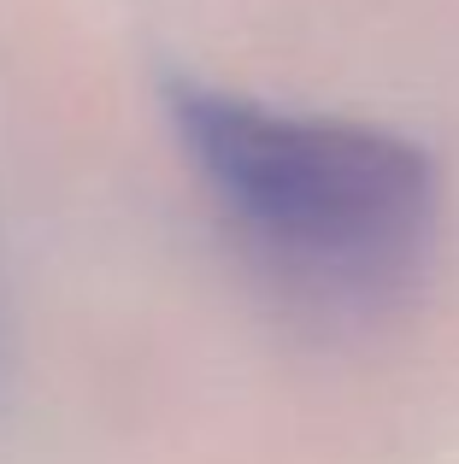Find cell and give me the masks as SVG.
<instances>
[{
    "mask_svg": "<svg viewBox=\"0 0 459 464\" xmlns=\"http://www.w3.org/2000/svg\"><path fill=\"white\" fill-rule=\"evenodd\" d=\"M171 118L207 194L277 283L318 306H383L425 271L436 236L425 148L219 89H171Z\"/></svg>",
    "mask_w": 459,
    "mask_h": 464,
    "instance_id": "6da1fadb",
    "label": "cell"
}]
</instances>
